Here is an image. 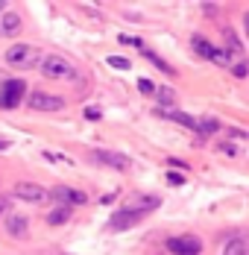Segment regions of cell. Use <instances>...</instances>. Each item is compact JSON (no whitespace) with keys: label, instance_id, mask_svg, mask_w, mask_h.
<instances>
[{"label":"cell","instance_id":"cell-1","mask_svg":"<svg viewBox=\"0 0 249 255\" xmlns=\"http://www.w3.org/2000/svg\"><path fill=\"white\" fill-rule=\"evenodd\" d=\"M41 74L47 79H76V68L74 62L62 53H50L41 59Z\"/></svg>","mask_w":249,"mask_h":255},{"label":"cell","instance_id":"cell-2","mask_svg":"<svg viewBox=\"0 0 249 255\" xmlns=\"http://www.w3.org/2000/svg\"><path fill=\"white\" fill-rule=\"evenodd\" d=\"M38 56L41 53L35 50L32 44H12L6 50V65L9 68H18V71H29V68L38 65Z\"/></svg>","mask_w":249,"mask_h":255},{"label":"cell","instance_id":"cell-3","mask_svg":"<svg viewBox=\"0 0 249 255\" xmlns=\"http://www.w3.org/2000/svg\"><path fill=\"white\" fill-rule=\"evenodd\" d=\"M24 91H26L24 79H3V85H0V109H15L24 97Z\"/></svg>","mask_w":249,"mask_h":255},{"label":"cell","instance_id":"cell-4","mask_svg":"<svg viewBox=\"0 0 249 255\" xmlns=\"http://www.w3.org/2000/svg\"><path fill=\"white\" fill-rule=\"evenodd\" d=\"M167 250L173 255H199L202 253V241L194 235H182V238H170L167 241Z\"/></svg>","mask_w":249,"mask_h":255},{"label":"cell","instance_id":"cell-5","mask_svg":"<svg viewBox=\"0 0 249 255\" xmlns=\"http://www.w3.org/2000/svg\"><path fill=\"white\" fill-rule=\"evenodd\" d=\"M29 106L35 112H62L65 109V100L56 97V94H47V91H32L29 94Z\"/></svg>","mask_w":249,"mask_h":255},{"label":"cell","instance_id":"cell-6","mask_svg":"<svg viewBox=\"0 0 249 255\" xmlns=\"http://www.w3.org/2000/svg\"><path fill=\"white\" fill-rule=\"evenodd\" d=\"M15 197L24 200V203H44V200H50L47 188H41L35 182H18L15 185Z\"/></svg>","mask_w":249,"mask_h":255},{"label":"cell","instance_id":"cell-7","mask_svg":"<svg viewBox=\"0 0 249 255\" xmlns=\"http://www.w3.org/2000/svg\"><path fill=\"white\" fill-rule=\"evenodd\" d=\"M141 217L144 214H138V211H129V208H124V211H118L112 220H109V229L112 232H124V229H132V226H138L141 223Z\"/></svg>","mask_w":249,"mask_h":255},{"label":"cell","instance_id":"cell-8","mask_svg":"<svg viewBox=\"0 0 249 255\" xmlns=\"http://www.w3.org/2000/svg\"><path fill=\"white\" fill-rule=\"evenodd\" d=\"M94 158L103 161V164H109V167H115V170H129L132 167V158L124 153H112V150H94Z\"/></svg>","mask_w":249,"mask_h":255},{"label":"cell","instance_id":"cell-9","mask_svg":"<svg viewBox=\"0 0 249 255\" xmlns=\"http://www.w3.org/2000/svg\"><path fill=\"white\" fill-rule=\"evenodd\" d=\"M161 205V197H152V194H138V197H132L129 200V211H138V214H149V211H155Z\"/></svg>","mask_w":249,"mask_h":255},{"label":"cell","instance_id":"cell-10","mask_svg":"<svg viewBox=\"0 0 249 255\" xmlns=\"http://www.w3.org/2000/svg\"><path fill=\"white\" fill-rule=\"evenodd\" d=\"M21 32V15L18 12H0V38H12Z\"/></svg>","mask_w":249,"mask_h":255},{"label":"cell","instance_id":"cell-11","mask_svg":"<svg viewBox=\"0 0 249 255\" xmlns=\"http://www.w3.org/2000/svg\"><path fill=\"white\" fill-rule=\"evenodd\" d=\"M50 197H56L59 203H71V205H85L88 203V197L82 194V191H71V188H53V191H47Z\"/></svg>","mask_w":249,"mask_h":255},{"label":"cell","instance_id":"cell-12","mask_svg":"<svg viewBox=\"0 0 249 255\" xmlns=\"http://www.w3.org/2000/svg\"><path fill=\"white\" fill-rule=\"evenodd\" d=\"M26 229H29V223H26L24 214H9V217H6V235H12V238H26Z\"/></svg>","mask_w":249,"mask_h":255},{"label":"cell","instance_id":"cell-13","mask_svg":"<svg viewBox=\"0 0 249 255\" xmlns=\"http://www.w3.org/2000/svg\"><path fill=\"white\" fill-rule=\"evenodd\" d=\"M155 100H158V106H164V109H170L179 97H176L173 88H167V85H161V88H155Z\"/></svg>","mask_w":249,"mask_h":255},{"label":"cell","instance_id":"cell-14","mask_svg":"<svg viewBox=\"0 0 249 255\" xmlns=\"http://www.w3.org/2000/svg\"><path fill=\"white\" fill-rule=\"evenodd\" d=\"M223 255H249L247 241H244V238H235V241H229V244H226V250H223Z\"/></svg>","mask_w":249,"mask_h":255},{"label":"cell","instance_id":"cell-15","mask_svg":"<svg viewBox=\"0 0 249 255\" xmlns=\"http://www.w3.org/2000/svg\"><path fill=\"white\" fill-rule=\"evenodd\" d=\"M223 38H226V47H229V50H226L229 56H241V53H244L241 41H238V35H235V29H226Z\"/></svg>","mask_w":249,"mask_h":255},{"label":"cell","instance_id":"cell-16","mask_svg":"<svg viewBox=\"0 0 249 255\" xmlns=\"http://www.w3.org/2000/svg\"><path fill=\"white\" fill-rule=\"evenodd\" d=\"M68 220H71V208H65V205L47 214V223H50V226H62V223H68Z\"/></svg>","mask_w":249,"mask_h":255},{"label":"cell","instance_id":"cell-17","mask_svg":"<svg viewBox=\"0 0 249 255\" xmlns=\"http://www.w3.org/2000/svg\"><path fill=\"white\" fill-rule=\"evenodd\" d=\"M191 47H194V50H197L199 56H202V59H211V56H214V47H211V44H208L205 38H199V35H194Z\"/></svg>","mask_w":249,"mask_h":255},{"label":"cell","instance_id":"cell-18","mask_svg":"<svg viewBox=\"0 0 249 255\" xmlns=\"http://www.w3.org/2000/svg\"><path fill=\"white\" fill-rule=\"evenodd\" d=\"M170 121H176V124H182V127L188 129H197V118H191V115H185V112H164Z\"/></svg>","mask_w":249,"mask_h":255},{"label":"cell","instance_id":"cell-19","mask_svg":"<svg viewBox=\"0 0 249 255\" xmlns=\"http://www.w3.org/2000/svg\"><path fill=\"white\" fill-rule=\"evenodd\" d=\"M220 124L214 121V118H205V121H197V129L194 132H202V135H211V132H217Z\"/></svg>","mask_w":249,"mask_h":255},{"label":"cell","instance_id":"cell-20","mask_svg":"<svg viewBox=\"0 0 249 255\" xmlns=\"http://www.w3.org/2000/svg\"><path fill=\"white\" fill-rule=\"evenodd\" d=\"M144 56H147V59L155 65V68H158V71H164V74H173V68H170V65H167L161 56H155V53H144Z\"/></svg>","mask_w":249,"mask_h":255},{"label":"cell","instance_id":"cell-21","mask_svg":"<svg viewBox=\"0 0 249 255\" xmlns=\"http://www.w3.org/2000/svg\"><path fill=\"white\" fill-rule=\"evenodd\" d=\"M106 62H109L112 68H118V71H129V68H132V62H129V59H124V56H109Z\"/></svg>","mask_w":249,"mask_h":255},{"label":"cell","instance_id":"cell-22","mask_svg":"<svg viewBox=\"0 0 249 255\" xmlns=\"http://www.w3.org/2000/svg\"><path fill=\"white\" fill-rule=\"evenodd\" d=\"M217 150H220L223 155H235V153H238V150H235V144H226V141L220 144V147H217Z\"/></svg>","mask_w":249,"mask_h":255},{"label":"cell","instance_id":"cell-23","mask_svg":"<svg viewBox=\"0 0 249 255\" xmlns=\"http://www.w3.org/2000/svg\"><path fill=\"white\" fill-rule=\"evenodd\" d=\"M167 182H170V185H182L185 179H182V173H176V170H170V173H167Z\"/></svg>","mask_w":249,"mask_h":255},{"label":"cell","instance_id":"cell-24","mask_svg":"<svg viewBox=\"0 0 249 255\" xmlns=\"http://www.w3.org/2000/svg\"><path fill=\"white\" fill-rule=\"evenodd\" d=\"M138 88H141L144 94H149V91H152V82H149V79H141V82H138Z\"/></svg>","mask_w":249,"mask_h":255},{"label":"cell","instance_id":"cell-25","mask_svg":"<svg viewBox=\"0 0 249 255\" xmlns=\"http://www.w3.org/2000/svg\"><path fill=\"white\" fill-rule=\"evenodd\" d=\"M121 41H124V44H132V47H138V44H141V41H138V38H132V35H121Z\"/></svg>","mask_w":249,"mask_h":255},{"label":"cell","instance_id":"cell-26","mask_svg":"<svg viewBox=\"0 0 249 255\" xmlns=\"http://www.w3.org/2000/svg\"><path fill=\"white\" fill-rule=\"evenodd\" d=\"M235 77H247V65H244V62L235 65Z\"/></svg>","mask_w":249,"mask_h":255},{"label":"cell","instance_id":"cell-27","mask_svg":"<svg viewBox=\"0 0 249 255\" xmlns=\"http://www.w3.org/2000/svg\"><path fill=\"white\" fill-rule=\"evenodd\" d=\"M85 118H91V121H97V118H100V109H88V112H85Z\"/></svg>","mask_w":249,"mask_h":255},{"label":"cell","instance_id":"cell-28","mask_svg":"<svg viewBox=\"0 0 249 255\" xmlns=\"http://www.w3.org/2000/svg\"><path fill=\"white\" fill-rule=\"evenodd\" d=\"M6 208H9V203H6V197H0V217L6 214Z\"/></svg>","mask_w":249,"mask_h":255},{"label":"cell","instance_id":"cell-29","mask_svg":"<svg viewBox=\"0 0 249 255\" xmlns=\"http://www.w3.org/2000/svg\"><path fill=\"white\" fill-rule=\"evenodd\" d=\"M3 9H6V3H3V0H0V12H3Z\"/></svg>","mask_w":249,"mask_h":255},{"label":"cell","instance_id":"cell-30","mask_svg":"<svg viewBox=\"0 0 249 255\" xmlns=\"http://www.w3.org/2000/svg\"><path fill=\"white\" fill-rule=\"evenodd\" d=\"M0 150H6V141H0Z\"/></svg>","mask_w":249,"mask_h":255}]
</instances>
